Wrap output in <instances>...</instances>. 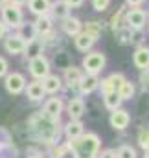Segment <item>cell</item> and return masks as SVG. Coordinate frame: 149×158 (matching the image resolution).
Wrapping results in <instances>:
<instances>
[{
    "instance_id": "obj_1",
    "label": "cell",
    "mask_w": 149,
    "mask_h": 158,
    "mask_svg": "<svg viewBox=\"0 0 149 158\" xmlns=\"http://www.w3.org/2000/svg\"><path fill=\"white\" fill-rule=\"evenodd\" d=\"M30 129H32L33 136L37 140H40L42 143H46V145L59 143L61 132H63L61 125H59V119L50 118L44 112H39V114L30 118Z\"/></svg>"
},
{
    "instance_id": "obj_2",
    "label": "cell",
    "mask_w": 149,
    "mask_h": 158,
    "mask_svg": "<svg viewBox=\"0 0 149 158\" xmlns=\"http://www.w3.org/2000/svg\"><path fill=\"white\" fill-rule=\"evenodd\" d=\"M66 145L74 158H98V153L101 151V138L96 132H83L74 140H68Z\"/></svg>"
},
{
    "instance_id": "obj_3",
    "label": "cell",
    "mask_w": 149,
    "mask_h": 158,
    "mask_svg": "<svg viewBox=\"0 0 149 158\" xmlns=\"http://www.w3.org/2000/svg\"><path fill=\"white\" fill-rule=\"evenodd\" d=\"M105 64H107V59L101 52H88L81 63L85 74H94V76H100L101 70L105 68Z\"/></svg>"
},
{
    "instance_id": "obj_4",
    "label": "cell",
    "mask_w": 149,
    "mask_h": 158,
    "mask_svg": "<svg viewBox=\"0 0 149 158\" xmlns=\"http://www.w3.org/2000/svg\"><path fill=\"white\" fill-rule=\"evenodd\" d=\"M2 22L7 26V28H22V22H24V15H22V9L19 6H13V4H6L2 7Z\"/></svg>"
},
{
    "instance_id": "obj_5",
    "label": "cell",
    "mask_w": 149,
    "mask_h": 158,
    "mask_svg": "<svg viewBox=\"0 0 149 158\" xmlns=\"http://www.w3.org/2000/svg\"><path fill=\"white\" fill-rule=\"evenodd\" d=\"M4 86L9 94L13 96H19L24 92L26 88V77L20 74V72H7L6 77H4Z\"/></svg>"
},
{
    "instance_id": "obj_6",
    "label": "cell",
    "mask_w": 149,
    "mask_h": 158,
    "mask_svg": "<svg viewBox=\"0 0 149 158\" xmlns=\"http://www.w3.org/2000/svg\"><path fill=\"white\" fill-rule=\"evenodd\" d=\"M30 74H32V77L35 79H44L48 74H50V61L42 55V53H39L35 57H32L30 59Z\"/></svg>"
},
{
    "instance_id": "obj_7",
    "label": "cell",
    "mask_w": 149,
    "mask_h": 158,
    "mask_svg": "<svg viewBox=\"0 0 149 158\" xmlns=\"http://www.w3.org/2000/svg\"><path fill=\"white\" fill-rule=\"evenodd\" d=\"M26 44H28V39H26L22 33H11V35H7L6 40H4V48H6V52L11 53V55H20V53H24Z\"/></svg>"
},
{
    "instance_id": "obj_8",
    "label": "cell",
    "mask_w": 149,
    "mask_h": 158,
    "mask_svg": "<svg viewBox=\"0 0 149 158\" xmlns=\"http://www.w3.org/2000/svg\"><path fill=\"white\" fill-rule=\"evenodd\" d=\"M146 19H147V15H146V11L140 9V7L129 9V11L125 13V17H123L125 24H127L131 30H142V28L146 26Z\"/></svg>"
},
{
    "instance_id": "obj_9",
    "label": "cell",
    "mask_w": 149,
    "mask_h": 158,
    "mask_svg": "<svg viewBox=\"0 0 149 158\" xmlns=\"http://www.w3.org/2000/svg\"><path fill=\"white\" fill-rule=\"evenodd\" d=\"M109 123H111V127L114 131H125L127 127H129V123H131V114H129V110H125V109H116V110H112L111 112V118H109Z\"/></svg>"
},
{
    "instance_id": "obj_10",
    "label": "cell",
    "mask_w": 149,
    "mask_h": 158,
    "mask_svg": "<svg viewBox=\"0 0 149 158\" xmlns=\"http://www.w3.org/2000/svg\"><path fill=\"white\" fill-rule=\"evenodd\" d=\"M42 112H44L46 116H50V118L59 119L61 114L65 112V103H63V99H61V98H50V99L44 103Z\"/></svg>"
},
{
    "instance_id": "obj_11",
    "label": "cell",
    "mask_w": 149,
    "mask_h": 158,
    "mask_svg": "<svg viewBox=\"0 0 149 158\" xmlns=\"http://www.w3.org/2000/svg\"><path fill=\"white\" fill-rule=\"evenodd\" d=\"M98 86H100V77L94 74H83L79 79V85H77V88L83 96L92 94L94 90H98Z\"/></svg>"
},
{
    "instance_id": "obj_12",
    "label": "cell",
    "mask_w": 149,
    "mask_h": 158,
    "mask_svg": "<svg viewBox=\"0 0 149 158\" xmlns=\"http://www.w3.org/2000/svg\"><path fill=\"white\" fill-rule=\"evenodd\" d=\"M66 114L70 116V119H81V116L85 114V99L83 98H72L66 103Z\"/></svg>"
},
{
    "instance_id": "obj_13",
    "label": "cell",
    "mask_w": 149,
    "mask_h": 158,
    "mask_svg": "<svg viewBox=\"0 0 149 158\" xmlns=\"http://www.w3.org/2000/svg\"><path fill=\"white\" fill-rule=\"evenodd\" d=\"M24 92H26V98L32 99V101H40V99L46 96V92H44V88H42V83H40L39 79L32 81V83H26Z\"/></svg>"
},
{
    "instance_id": "obj_14",
    "label": "cell",
    "mask_w": 149,
    "mask_h": 158,
    "mask_svg": "<svg viewBox=\"0 0 149 158\" xmlns=\"http://www.w3.org/2000/svg\"><path fill=\"white\" fill-rule=\"evenodd\" d=\"M83 132H85V125L81 119H70L66 125H63V134L68 140H74L77 136H81Z\"/></svg>"
},
{
    "instance_id": "obj_15",
    "label": "cell",
    "mask_w": 149,
    "mask_h": 158,
    "mask_svg": "<svg viewBox=\"0 0 149 158\" xmlns=\"http://www.w3.org/2000/svg\"><path fill=\"white\" fill-rule=\"evenodd\" d=\"M40 83H42V88L46 94H57L63 88V79L53 74H48L44 79H40Z\"/></svg>"
},
{
    "instance_id": "obj_16",
    "label": "cell",
    "mask_w": 149,
    "mask_h": 158,
    "mask_svg": "<svg viewBox=\"0 0 149 158\" xmlns=\"http://www.w3.org/2000/svg\"><path fill=\"white\" fill-rule=\"evenodd\" d=\"M133 63H134V66L138 68V70H147L149 68V48L146 46H140V48H136V52L133 53Z\"/></svg>"
},
{
    "instance_id": "obj_17",
    "label": "cell",
    "mask_w": 149,
    "mask_h": 158,
    "mask_svg": "<svg viewBox=\"0 0 149 158\" xmlns=\"http://www.w3.org/2000/svg\"><path fill=\"white\" fill-rule=\"evenodd\" d=\"M63 31L66 33V35H70V37H74V35H77L81 30H83V24H81V20L79 19H75V17H65L63 19Z\"/></svg>"
},
{
    "instance_id": "obj_18",
    "label": "cell",
    "mask_w": 149,
    "mask_h": 158,
    "mask_svg": "<svg viewBox=\"0 0 149 158\" xmlns=\"http://www.w3.org/2000/svg\"><path fill=\"white\" fill-rule=\"evenodd\" d=\"M116 94L120 96V99H121V101L133 99V98H134V94H136V86H134V83H133V81L123 79V83L116 88Z\"/></svg>"
},
{
    "instance_id": "obj_19",
    "label": "cell",
    "mask_w": 149,
    "mask_h": 158,
    "mask_svg": "<svg viewBox=\"0 0 149 158\" xmlns=\"http://www.w3.org/2000/svg\"><path fill=\"white\" fill-rule=\"evenodd\" d=\"M81 76H83L81 68H77V66H68V68L65 70V76H63V79H65L66 86H70V88H77Z\"/></svg>"
},
{
    "instance_id": "obj_20",
    "label": "cell",
    "mask_w": 149,
    "mask_h": 158,
    "mask_svg": "<svg viewBox=\"0 0 149 158\" xmlns=\"http://www.w3.org/2000/svg\"><path fill=\"white\" fill-rule=\"evenodd\" d=\"M94 42H96V39H92L85 31H79L77 35H74V44L79 52H90V48L94 46Z\"/></svg>"
},
{
    "instance_id": "obj_21",
    "label": "cell",
    "mask_w": 149,
    "mask_h": 158,
    "mask_svg": "<svg viewBox=\"0 0 149 158\" xmlns=\"http://www.w3.org/2000/svg\"><path fill=\"white\" fill-rule=\"evenodd\" d=\"M33 31L37 33V35H48L50 31H52V20H50V17L48 15H40L37 17V20H35V24H33Z\"/></svg>"
},
{
    "instance_id": "obj_22",
    "label": "cell",
    "mask_w": 149,
    "mask_h": 158,
    "mask_svg": "<svg viewBox=\"0 0 149 158\" xmlns=\"http://www.w3.org/2000/svg\"><path fill=\"white\" fill-rule=\"evenodd\" d=\"M28 6H30V11L33 13V15H48V11H50V7H52V4H50V0H28Z\"/></svg>"
},
{
    "instance_id": "obj_23",
    "label": "cell",
    "mask_w": 149,
    "mask_h": 158,
    "mask_svg": "<svg viewBox=\"0 0 149 158\" xmlns=\"http://www.w3.org/2000/svg\"><path fill=\"white\" fill-rule=\"evenodd\" d=\"M103 105H105V109L107 110H116V109H120V105H121V99H120V96L116 94V90H112V92H105L103 94Z\"/></svg>"
},
{
    "instance_id": "obj_24",
    "label": "cell",
    "mask_w": 149,
    "mask_h": 158,
    "mask_svg": "<svg viewBox=\"0 0 149 158\" xmlns=\"http://www.w3.org/2000/svg\"><path fill=\"white\" fill-rule=\"evenodd\" d=\"M68 155V145L66 143H53L48 149V156L50 158H65Z\"/></svg>"
},
{
    "instance_id": "obj_25",
    "label": "cell",
    "mask_w": 149,
    "mask_h": 158,
    "mask_svg": "<svg viewBox=\"0 0 149 158\" xmlns=\"http://www.w3.org/2000/svg\"><path fill=\"white\" fill-rule=\"evenodd\" d=\"M116 158H138V153H136V149L133 145L123 143V145H120L116 149Z\"/></svg>"
},
{
    "instance_id": "obj_26",
    "label": "cell",
    "mask_w": 149,
    "mask_h": 158,
    "mask_svg": "<svg viewBox=\"0 0 149 158\" xmlns=\"http://www.w3.org/2000/svg\"><path fill=\"white\" fill-rule=\"evenodd\" d=\"M50 9L53 11V15H55L57 19H65V17H68V13H70V7L66 6V2H65V0H61V2H55V4H53Z\"/></svg>"
},
{
    "instance_id": "obj_27",
    "label": "cell",
    "mask_w": 149,
    "mask_h": 158,
    "mask_svg": "<svg viewBox=\"0 0 149 158\" xmlns=\"http://www.w3.org/2000/svg\"><path fill=\"white\" fill-rule=\"evenodd\" d=\"M87 35H90L92 39L98 40V37H100V33H101V24L100 22H96V20H92V22H87L85 24V30H83Z\"/></svg>"
},
{
    "instance_id": "obj_28",
    "label": "cell",
    "mask_w": 149,
    "mask_h": 158,
    "mask_svg": "<svg viewBox=\"0 0 149 158\" xmlns=\"http://www.w3.org/2000/svg\"><path fill=\"white\" fill-rule=\"evenodd\" d=\"M136 142H138V147H140L142 151L149 149V129H142V131L138 132Z\"/></svg>"
},
{
    "instance_id": "obj_29",
    "label": "cell",
    "mask_w": 149,
    "mask_h": 158,
    "mask_svg": "<svg viewBox=\"0 0 149 158\" xmlns=\"http://www.w3.org/2000/svg\"><path fill=\"white\" fill-rule=\"evenodd\" d=\"M123 17H125V11L123 9H120L114 17H112V20H111V24H112V30L114 31H118V30H121V26L125 24V20H123Z\"/></svg>"
},
{
    "instance_id": "obj_30",
    "label": "cell",
    "mask_w": 149,
    "mask_h": 158,
    "mask_svg": "<svg viewBox=\"0 0 149 158\" xmlns=\"http://www.w3.org/2000/svg\"><path fill=\"white\" fill-rule=\"evenodd\" d=\"M109 6H111V0H92V7H94L96 11H100V13L107 11Z\"/></svg>"
},
{
    "instance_id": "obj_31",
    "label": "cell",
    "mask_w": 149,
    "mask_h": 158,
    "mask_svg": "<svg viewBox=\"0 0 149 158\" xmlns=\"http://www.w3.org/2000/svg\"><path fill=\"white\" fill-rule=\"evenodd\" d=\"M123 79H125V76H123V74H120V72H114V74H111V76H109V81L112 83L114 90H116V88L123 83Z\"/></svg>"
},
{
    "instance_id": "obj_32",
    "label": "cell",
    "mask_w": 149,
    "mask_h": 158,
    "mask_svg": "<svg viewBox=\"0 0 149 158\" xmlns=\"http://www.w3.org/2000/svg\"><path fill=\"white\" fill-rule=\"evenodd\" d=\"M7 72H9V63L6 57H0V77H6Z\"/></svg>"
},
{
    "instance_id": "obj_33",
    "label": "cell",
    "mask_w": 149,
    "mask_h": 158,
    "mask_svg": "<svg viewBox=\"0 0 149 158\" xmlns=\"http://www.w3.org/2000/svg\"><path fill=\"white\" fill-rule=\"evenodd\" d=\"M98 158H116V149H103L98 153Z\"/></svg>"
},
{
    "instance_id": "obj_34",
    "label": "cell",
    "mask_w": 149,
    "mask_h": 158,
    "mask_svg": "<svg viewBox=\"0 0 149 158\" xmlns=\"http://www.w3.org/2000/svg\"><path fill=\"white\" fill-rule=\"evenodd\" d=\"M140 81H142L144 90H149V68H147V70H144V74L140 76Z\"/></svg>"
},
{
    "instance_id": "obj_35",
    "label": "cell",
    "mask_w": 149,
    "mask_h": 158,
    "mask_svg": "<svg viewBox=\"0 0 149 158\" xmlns=\"http://www.w3.org/2000/svg\"><path fill=\"white\" fill-rule=\"evenodd\" d=\"M65 2H66V6L72 9V7H79V6H83L85 0H65Z\"/></svg>"
},
{
    "instance_id": "obj_36",
    "label": "cell",
    "mask_w": 149,
    "mask_h": 158,
    "mask_svg": "<svg viewBox=\"0 0 149 158\" xmlns=\"http://www.w3.org/2000/svg\"><path fill=\"white\" fill-rule=\"evenodd\" d=\"M125 2H127L131 7H138V6H140V4H144L146 0H125Z\"/></svg>"
},
{
    "instance_id": "obj_37",
    "label": "cell",
    "mask_w": 149,
    "mask_h": 158,
    "mask_svg": "<svg viewBox=\"0 0 149 158\" xmlns=\"http://www.w3.org/2000/svg\"><path fill=\"white\" fill-rule=\"evenodd\" d=\"M6 31H7V26L0 20V39H4V37H6Z\"/></svg>"
},
{
    "instance_id": "obj_38",
    "label": "cell",
    "mask_w": 149,
    "mask_h": 158,
    "mask_svg": "<svg viewBox=\"0 0 149 158\" xmlns=\"http://www.w3.org/2000/svg\"><path fill=\"white\" fill-rule=\"evenodd\" d=\"M26 2H28V0H9V4H13V6H19V7H20L22 4H26Z\"/></svg>"
},
{
    "instance_id": "obj_39",
    "label": "cell",
    "mask_w": 149,
    "mask_h": 158,
    "mask_svg": "<svg viewBox=\"0 0 149 158\" xmlns=\"http://www.w3.org/2000/svg\"><path fill=\"white\" fill-rule=\"evenodd\" d=\"M26 158H44V156H42L40 153H33V155H28Z\"/></svg>"
},
{
    "instance_id": "obj_40",
    "label": "cell",
    "mask_w": 149,
    "mask_h": 158,
    "mask_svg": "<svg viewBox=\"0 0 149 158\" xmlns=\"http://www.w3.org/2000/svg\"><path fill=\"white\" fill-rule=\"evenodd\" d=\"M142 158H149V149H146V151H144V156Z\"/></svg>"
},
{
    "instance_id": "obj_41",
    "label": "cell",
    "mask_w": 149,
    "mask_h": 158,
    "mask_svg": "<svg viewBox=\"0 0 149 158\" xmlns=\"http://www.w3.org/2000/svg\"><path fill=\"white\" fill-rule=\"evenodd\" d=\"M146 20H147V26H149V15H147V19H146Z\"/></svg>"
}]
</instances>
